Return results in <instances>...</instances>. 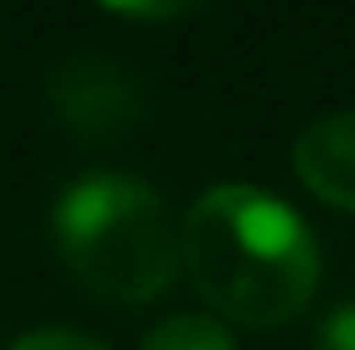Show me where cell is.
<instances>
[{
	"mask_svg": "<svg viewBox=\"0 0 355 350\" xmlns=\"http://www.w3.org/2000/svg\"><path fill=\"white\" fill-rule=\"evenodd\" d=\"M180 268L222 320L268 330L314 299L320 243L288 201L258 186H211L186 211Z\"/></svg>",
	"mask_w": 355,
	"mask_h": 350,
	"instance_id": "obj_1",
	"label": "cell"
},
{
	"mask_svg": "<svg viewBox=\"0 0 355 350\" xmlns=\"http://www.w3.org/2000/svg\"><path fill=\"white\" fill-rule=\"evenodd\" d=\"M139 350H237V340L211 315H170L165 324H155L144 335Z\"/></svg>",
	"mask_w": 355,
	"mask_h": 350,
	"instance_id": "obj_5",
	"label": "cell"
},
{
	"mask_svg": "<svg viewBox=\"0 0 355 350\" xmlns=\"http://www.w3.org/2000/svg\"><path fill=\"white\" fill-rule=\"evenodd\" d=\"M320 350H355V304H340L320 330Z\"/></svg>",
	"mask_w": 355,
	"mask_h": 350,
	"instance_id": "obj_7",
	"label": "cell"
},
{
	"mask_svg": "<svg viewBox=\"0 0 355 350\" xmlns=\"http://www.w3.org/2000/svg\"><path fill=\"white\" fill-rule=\"evenodd\" d=\"M293 170L320 201L355 211V114H324L293 139Z\"/></svg>",
	"mask_w": 355,
	"mask_h": 350,
	"instance_id": "obj_4",
	"label": "cell"
},
{
	"mask_svg": "<svg viewBox=\"0 0 355 350\" xmlns=\"http://www.w3.org/2000/svg\"><path fill=\"white\" fill-rule=\"evenodd\" d=\"M57 119L83 139H119L150 114V93L114 62H72L52 78Z\"/></svg>",
	"mask_w": 355,
	"mask_h": 350,
	"instance_id": "obj_3",
	"label": "cell"
},
{
	"mask_svg": "<svg viewBox=\"0 0 355 350\" xmlns=\"http://www.w3.org/2000/svg\"><path fill=\"white\" fill-rule=\"evenodd\" d=\"M72 279L108 304H150L180 273V232L155 186L134 175H88L62 191L52 216Z\"/></svg>",
	"mask_w": 355,
	"mask_h": 350,
	"instance_id": "obj_2",
	"label": "cell"
},
{
	"mask_svg": "<svg viewBox=\"0 0 355 350\" xmlns=\"http://www.w3.org/2000/svg\"><path fill=\"white\" fill-rule=\"evenodd\" d=\"M10 350H108V345H98V340H88V335H78V330H31Z\"/></svg>",
	"mask_w": 355,
	"mask_h": 350,
	"instance_id": "obj_6",
	"label": "cell"
}]
</instances>
